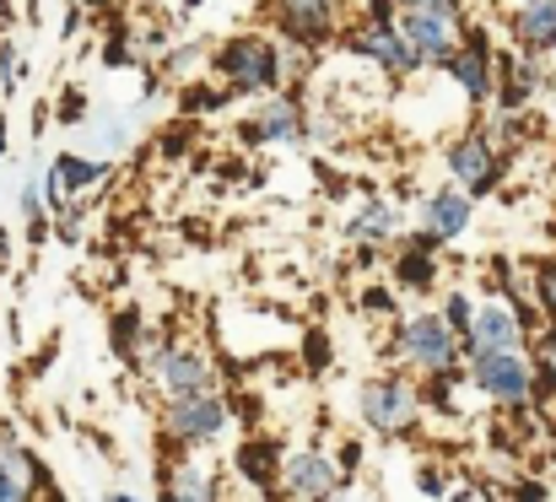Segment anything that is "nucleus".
I'll return each mask as SVG.
<instances>
[{"instance_id": "a878e982", "label": "nucleus", "mask_w": 556, "mask_h": 502, "mask_svg": "<svg viewBox=\"0 0 556 502\" xmlns=\"http://www.w3.org/2000/svg\"><path fill=\"white\" fill-rule=\"evenodd\" d=\"M525 281H530V303L541 314V330H556V254L530 260L525 265Z\"/></svg>"}, {"instance_id": "0eeeda50", "label": "nucleus", "mask_w": 556, "mask_h": 502, "mask_svg": "<svg viewBox=\"0 0 556 502\" xmlns=\"http://www.w3.org/2000/svg\"><path fill=\"white\" fill-rule=\"evenodd\" d=\"M389 351L400 367H410L416 378H438V373H459L465 367V340L443 325L438 309H416L405 314L394 335H389Z\"/></svg>"}, {"instance_id": "7c9ffc66", "label": "nucleus", "mask_w": 556, "mask_h": 502, "mask_svg": "<svg viewBox=\"0 0 556 502\" xmlns=\"http://www.w3.org/2000/svg\"><path fill=\"white\" fill-rule=\"evenodd\" d=\"M416 492H421V502H448L454 481H448V470H443L438 460H421V465H416Z\"/></svg>"}, {"instance_id": "c756f323", "label": "nucleus", "mask_w": 556, "mask_h": 502, "mask_svg": "<svg viewBox=\"0 0 556 502\" xmlns=\"http://www.w3.org/2000/svg\"><path fill=\"white\" fill-rule=\"evenodd\" d=\"M535 367H541V400H556V330H541L530 346Z\"/></svg>"}, {"instance_id": "4468645a", "label": "nucleus", "mask_w": 556, "mask_h": 502, "mask_svg": "<svg viewBox=\"0 0 556 502\" xmlns=\"http://www.w3.org/2000/svg\"><path fill=\"white\" fill-rule=\"evenodd\" d=\"M341 49H346L352 60H368L372 71H383L389 81L421 76V60H416V49L405 43L400 22H363V16H357V22L341 33Z\"/></svg>"}, {"instance_id": "c9c22d12", "label": "nucleus", "mask_w": 556, "mask_h": 502, "mask_svg": "<svg viewBox=\"0 0 556 502\" xmlns=\"http://www.w3.org/2000/svg\"><path fill=\"white\" fill-rule=\"evenodd\" d=\"M497 502H556V498L541 476H519V481H508V487L497 492Z\"/></svg>"}, {"instance_id": "a19ab883", "label": "nucleus", "mask_w": 556, "mask_h": 502, "mask_svg": "<svg viewBox=\"0 0 556 502\" xmlns=\"http://www.w3.org/2000/svg\"><path fill=\"white\" fill-rule=\"evenodd\" d=\"M103 502H147L141 492H130V487H114V492H103Z\"/></svg>"}, {"instance_id": "c85d7f7f", "label": "nucleus", "mask_w": 556, "mask_h": 502, "mask_svg": "<svg viewBox=\"0 0 556 502\" xmlns=\"http://www.w3.org/2000/svg\"><path fill=\"white\" fill-rule=\"evenodd\" d=\"M357 309H363L368 319H383L389 330L405 319V314H400V292H394V281H368V287L357 292Z\"/></svg>"}, {"instance_id": "412c9836", "label": "nucleus", "mask_w": 556, "mask_h": 502, "mask_svg": "<svg viewBox=\"0 0 556 502\" xmlns=\"http://www.w3.org/2000/svg\"><path fill=\"white\" fill-rule=\"evenodd\" d=\"M157 502H227L222 470L194 460V454H168L163 481H157Z\"/></svg>"}, {"instance_id": "2f4dec72", "label": "nucleus", "mask_w": 556, "mask_h": 502, "mask_svg": "<svg viewBox=\"0 0 556 502\" xmlns=\"http://www.w3.org/2000/svg\"><path fill=\"white\" fill-rule=\"evenodd\" d=\"M22 81H27V60L11 38H0V98H16Z\"/></svg>"}, {"instance_id": "a18cd8bd", "label": "nucleus", "mask_w": 556, "mask_h": 502, "mask_svg": "<svg viewBox=\"0 0 556 502\" xmlns=\"http://www.w3.org/2000/svg\"><path fill=\"white\" fill-rule=\"evenodd\" d=\"M5 16H11V0H0V33H5Z\"/></svg>"}, {"instance_id": "dca6fc26", "label": "nucleus", "mask_w": 556, "mask_h": 502, "mask_svg": "<svg viewBox=\"0 0 556 502\" xmlns=\"http://www.w3.org/2000/svg\"><path fill=\"white\" fill-rule=\"evenodd\" d=\"M476 227V200L465 194V189H454V184H438V189H427L421 200H416V233H427L432 243H459L465 233Z\"/></svg>"}, {"instance_id": "f3484780", "label": "nucleus", "mask_w": 556, "mask_h": 502, "mask_svg": "<svg viewBox=\"0 0 556 502\" xmlns=\"http://www.w3.org/2000/svg\"><path fill=\"white\" fill-rule=\"evenodd\" d=\"M114 178V158H92V152H54L43 163V184H49V205H71L92 189H103Z\"/></svg>"}, {"instance_id": "bb28decb", "label": "nucleus", "mask_w": 556, "mask_h": 502, "mask_svg": "<svg viewBox=\"0 0 556 502\" xmlns=\"http://www.w3.org/2000/svg\"><path fill=\"white\" fill-rule=\"evenodd\" d=\"M432 309L443 314V325H448V330L465 340V335H470V325H476V309H481V298H476L465 281H448V287H443V298H438Z\"/></svg>"}, {"instance_id": "6ab92c4d", "label": "nucleus", "mask_w": 556, "mask_h": 502, "mask_svg": "<svg viewBox=\"0 0 556 502\" xmlns=\"http://www.w3.org/2000/svg\"><path fill=\"white\" fill-rule=\"evenodd\" d=\"M546 60L541 54H525V49H508L497 54V114H530V103L546 92Z\"/></svg>"}, {"instance_id": "c03bdc74", "label": "nucleus", "mask_w": 556, "mask_h": 502, "mask_svg": "<svg viewBox=\"0 0 556 502\" xmlns=\"http://www.w3.org/2000/svg\"><path fill=\"white\" fill-rule=\"evenodd\" d=\"M11 147V130H5V114H0V152Z\"/></svg>"}, {"instance_id": "cd10ccee", "label": "nucleus", "mask_w": 556, "mask_h": 502, "mask_svg": "<svg viewBox=\"0 0 556 502\" xmlns=\"http://www.w3.org/2000/svg\"><path fill=\"white\" fill-rule=\"evenodd\" d=\"M109 346H114V356H119L125 367H141V356H147V346H152V335H147V325H141V314H119L114 330H109Z\"/></svg>"}, {"instance_id": "e433bc0d", "label": "nucleus", "mask_w": 556, "mask_h": 502, "mask_svg": "<svg viewBox=\"0 0 556 502\" xmlns=\"http://www.w3.org/2000/svg\"><path fill=\"white\" fill-rule=\"evenodd\" d=\"M363 460H368V449H363L357 438H341V443H336V465H341L346 481H363Z\"/></svg>"}, {"instance_id": "58836bf2", "label": "nucleus", "mask_w": 556, "mask_h": 502, "mask_svg": "<svg viewBox=\"0 0 556 502\" xmlns=\"http://www.w3.org/2000/svg\"><path fill=\"white\" fill-rule=\"evenodd\" d=\"M330 502H383V498H378L372 487H363V481H346V487H341Z\"/></svg>"}, {"instance_id": "aec40b11", "label": "nucleus", "mask_w": 556, "mask_h": 502, "mask_svg": "<svg viewBox=\"0 0 556 502\" xmlns=\"http://www.w3.org/2000/svg\"><path fill=\"white\" fill-rule=\"evenodd\" d=\"M43 487H49L43 460L11 427H0V502H38Z\"/></svg>"}, {"instance_id": "20e7f679", "label": "nucleus", "mask_w": 556, "mask_h": 502, "mask_svg": "<svg viewBox=\"0 0 556 502\" xmlns=\"http://www.w3.org/2000/svg\"><path fill=\"white\" fill-rule=\"evenodd\" d=\"M157 432H163L168 454H211V449H222L238 432V405L222 389L189 394V400H168L163 416H157Z\"/></svg>"}, {"instance_id": "7ed1b4c3", "label": "nucleus", "mask_w": 556, "mask_h": 502, "mask_svg": "<svg viewBox=\"0 0 556 502\" xmlns=\"http://www.w3.org/2000/svg\"><path fill=\"white\" fill-rule=\"evenodd\" d=\"M357 422L368 438H383V443H405L421 432L427 422V394L416 384V373H368L357 384Z\"/></svg>"}, {"instance_id": "f704fd0d", "label": "nucleus", "mask_w": 556, "mask_h": 502, "mask_svg": "<svg viewBox=\"0 0 556 502\" xmlns=\"http://www.w3.org/2000/svg\"><path fill=\"white\" fill-rule=\"evenodd\" d=\"M49 114H54L60 125H87V114H92V109H87V92H81V87H65V92L54 98V109H49Z\"/></svg>"}, {"instance_id": "1a4fd4ad", "label": "nucleus", "mask_w": 556, "mask_h": 502, "mask_svg": "<svg viewBox=\"0 0 556 502\" xmlns=\"http://www.w3.org/2000/svg\"><path fill=\"white\" fill-rule=\"evenodd\" d=\"M443 173H448V184L465 189L470 200H486V194H497L503 178H508V152L492 141L486 125H470V130H459V136L443 147Z\"/></svg>"}, {"instance_id": "a211bd4d", "label": "nucleus", "mask_w": 556, "mask_h": 502, "mask_svg": "<svg viewBox=\"0 0 556 502\" xmlns=\"http://www.w3.org/2000/svg\"><path fill=\"white\" fill-rule=\"evenodd\" d=\"M405 238V211L400 200L389 194H363L346 216V243L352 249H372V254H389L394 243Z\"/></svg>"}, {"instance_id": "b1692460", "label": "nucleus", "mask_w": 556, "mask_h": 502, "mask_svg": "<svg viewBox=\"0 0 556 502\" xmlns=\"http://www.w3.org/2000/svg\"><path fill=\"white\" fill-rule=\"evenodd\" d=\"M16 216H22V227H27V238H33V243H38V238L54 227V205H49L43 163L27 167V178H22V189H16Z\"/></svg>"}, {"instance_id": "72a5a7b5", "label": "nucleus", "mask_w": 556, "mask_h": 502, "mask_svg": "<svg viewBox=\"0 0 556 502\" xmlns=\"http://www.w3.org/2000/svg\"><path fill=\"white\" fill-rule=\"evenodd\" d=\"M194 65H211V54H205V49H174V54H168V65H163V71H168V81H179V87H189V81H194Z\"/></svg>"}, {"instance_id": "423d86ee", "label": "nucleus", "mask_w": 556, "mask_h": 502, "mask_svg": "<svg viewBox=\"0 0 556 502\" xmlns=\"http://www.w3.org/2000/svg\"><path fill=\"white\" fill-rule=\"evenodd\" d=\"M394 5H400V33L416 49L421 71H443L470 27L465 0H394Z\"/></svg>"}, {"instance_id": "f8f14e48", "label": "nucleus", "mask_w": 556, "mask_h": 502, "mask_svg": "<svg viewBox=\"0 0 556 502\" xmlns=\"http://www.w3.org/2000/svg\"><path fill=\"white\" fill-rule=\"evenodd\" d=\"M238 136L243 147H303L314 136V114L298 92H270V98H254Z\"/></svg>"}, {"instance_id": "2eb2a0df", "label": "nucleus", "mask_w": 556, "mask_h": 502, "mask_svg": "<svg viewBox=\"0 0 556 502\" xmlns=\"http://www.w3.org/2000/svg\"><path fill=\"white\" fill-rule=\"evenodd\" d=\"M443 276V243H432L427 233H405L389 249V281L400 298H427Z\"/></svg>"}, {"instance_id": "f257e3e1", "label": "nucleus", "mask_w": 556, "mask_h": 502, "mask_svg": "<svg viewBox=\"0 0 556 502\" xmlns=\"http://www.w3.org/2000/svg\"><path fill=\"white\" fill-rule=\"evenodd\" d=\"M211 81L227 92V98H270V92H287V60H281V43L260 27H243V33H227L216 49H211Z\"/></svg>"}, {"instance_id": "473e14b6", "label": "nucleus", "mask_w": 556, "mask_h": 502, "mask_svg": "<svg viewBox=\"0 0 556 502\" xmlns=\"http://www.w3.org/2000/svg\"><path fill=\"white\" fill-rule=\"evenodd\" d=\"M222 103H227V92H222L216 81H211V87H185V92H179V114H216Z\"/></svg>"}, {"instance_id": "ea45409f", "label": "nucleus", "mask_w": 556, "mask_h": 502, "mask_svg": "<svg viewBox=\"0 0 556 502\" xmlns=\"http://www.w3.org/2000/svg\"><path fill=\"white\" fill-rule=\"evenodd\" d=\"M448 502H497V498H492L486 487H454V492H448Z\"/></svg>"}, {"instance_id": "ddd939ff", "label": "nucleus", "mask_w": 556, "mask_h": 502, "mask_svg": "<svg viewBox=\"0 0 556 502\" xmlns=\"http://www.w3.org/2000/svg\"><path fill=\"white\" fill-rule=\"evenodd\" d=\"M448 87L470 103V109H492L497 103V43L481 22L465 27V43L454 49V60L443 65Z\"/></svg>"}, {"instance_id": "49530a36", "label": "nucleus", "mask_w": 556, "mask_h": 502, "mask_svg": "<svg viewBox=\"0 0 556 502\" xmlns=\"http://www.w3.org/2000/svg\"><path fill=\"white\" fill-rule=\"evenodd\" d=\"M194 5H200V0H185V11H194Z\"/></svg>"}, {"instance_id": "9b49d317", "label": "nucleus", "mask_w": 556, "mask_h": 502, "mask_svg": "<svg viewBox=\"0 0 556 502\" xmlns=\"http://www.w3.org/2000/svg\"><path fill=\"white\" fill-rule=\"evenodd\" d=\"M341 487H346V476H341L330 443L308 438V443L287 449V460H281V487H276L281 502H330Z\"/></svg>"}, {"instance_id": "393cba45", "label": "nucleus", "mask_w": 556, "mask_h": 502, "mask_svg": "<svg viewBox=\"0 0 556 502\" xmlns=\"http://www.w3.org/2000/svg\"><path fill=\"white\" fill-rule=\"evenodd\" d=\"M81 130L92 136V158H119L125 147H136L141 120L136 114H103V120H87Z\"/></svg>"}, {"instance_id": "4be33fe9", "label": "nucleus", "mask_w": 556, "mask_h": 502, "mask_svg": "<svg viewBox=\"0 0 556 502\" xmlns=\"http://www.w3.org/2000/svg\"><path fill=\"white\" fill-rule=\"evenodd\" d=\"M281 460H287V449H281L276 438H265V432H254V438H243V443L232 449L238 481H243L249 492H260V498H270V492L281 487Z\"/></svg>"}, {"instance_id": "9d476101", "label": "nucleus", "mask_w": 556, "mask_h": 502, "mask_svg": "<svg viewBox=\"0 0 556 502\" xmlns=\"http://www.w3.org/2000/svg\"><path fill=\"white\" fill-rule=\"evenodd\" d=\"M541 335V314L535 303H514V298H481L476 325L465 335V356L470 351H530Z\"/></svg>"}, {"instance_id": "f03ea898", "label": "nucleus", "mask_w": 556, "mask_h": 502, "mask_svg": "<svg viewBox=\"0 0 556 502\" xmlns=\"http://www.w3.org/2000/svg\"><path fill=\"white\" fill-rule=\"evenodd\" d=\"M141 378L147 389L168 405V400H189V394H211L222 384L216 373V356L185 330H163L152 335L147 356H141Z\"/></svg>"}, {"instance_id": "5701e85b", "label": "nucleus", "mask_w": 556, "mask_h": 502, "mask_svg": "<svg viewBox=\"0 0 556 502\" xmlns=\"http://www.w3.org/2000/svg\"><path fill=\"white\" fill-rule=\"evenodd\" d=\"M508 38H514V49L552 60L556 54V0H519L508 11Z\"/></svg>"}, {"instance_id": "6e6552de", "label": "nucleus", "mask_w": 556, "mask_h": 502, "mask_svg": "<svg viewBox=\"0 0 556 502\" xmlns=\"http://www.w3.org/2000/svg\"><path fill=\"white\" fill-rule=\"evenodd\" d=\"M260 16L276 43H298L314 54L325 43H341L346 33V0H260Z\"/></svg>"}, {"instance_id": "4c0bfd02", "label": "nucleus", "mask_w": 556, "mask_h": 502, "mask_svg": "<svg viewBox=\"0 0 556 502\" xmlns=\"http://www.w3.org/2000/svg\"><path fill=\"white\" fill-rule=\"evenodd\" d=\"M298 346H303V362H308V367H325V362H330V340H325V330H308Z\"/></svg>"}, {"instance_id": "37998d69", "label": "nucleus", "mask_w": 556, "mask_h": 502, "mask_svg": "<svg viewBox=\"0 0 556 502\" xmlns=\"http://www.w3.org/2000/svg\"><path fill=\"white\" fill-rule=\"evenodd\" d=\"M38 502H65V492H60V487L49 481V487H43V498H38Z\"/></svg>"}, {"instance_id": "79ce46f5", "label": "nucleus", "mask_w": 556, "mask_h": 502, "mask_svg": "<svg viewBox=\"0 0 556 502\" xmlns=\"http://www.w3.org/2000/svg\"><path fill=\"white\" fill-rule=\"evenodd\" d=\"M81 11H109V5H119V0H76Z\"/></svg>"}, {"instance_id": "39448f33", "label": "nucleus", "mask_w": 556, "mask_h": 502, "mask_svg": "<svg viewBox=\"0 0 556 502\" xmlns=\"http://www.w3.org/2000/svg\"><path fill=\"white\" fill-rule=\"evenodd\" d=\"M465 384L497 411L541 405V367H535L530 351H470L465 356Z\"/></svg>"}]
</instances>
